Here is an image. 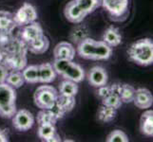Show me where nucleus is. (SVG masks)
<instances>
[{
    "label": "nucleus",
    "instance_id": "f257e3e1",
    "mask_svg": "<svg viewBox=\"0 0 153 142\" xmlns=\"http://www.w3.org/2000/svg\"><path fill=\"white\" fill-rule=\"evenodd\" d=\"M129 60L140 65H150L153 63V42L149 38L136 41L128 50Z\"/></svg>",
    "mask_w": 153,
    "mask_h": 142
},
{
    "label": "nucleus",
    "instance_id": "f03ea898",
    "mask_svg": "<svg viewBox=\"0 0 153 142\" xmlns=\"http://www.w3.org/2000/svg\"><path fill=\"white\" fill-rule=\"evenodd\" d=\"M52 65L56 72L66 80H71L75 82H81L85 79V71L83 67L71 60L55 59Z\"/></svg>",
    "mask_w": 153,
    "mask_h": 142
},
{
    "label": "nucleus",
    "instance_id": "7ed1b4c3",
    "mask_svg": "<svg viewBox=\"0 0 153 142\" xmlns=\"http://www.w3.org/2000/svg\"><path fill=\"white\" fill-rule=\"evenodd\" d=\"M16 91L7 82L0 83V117L12 118L16 112Z\"/></svg>",
    "mask_w": 153,
    "mask_h": 142
},
{
    "label": "nucleus",
    "instance_id": "20e7f679",
    "mask_svg": "<svg viewBox=\"0 0 153 142\" xmlns=\"http://www.w3.org/2000/svg\"><path fill=\"white\" fill-rule=\"evenodd\" d=\"M130 0H101V6L111 20L124 21L129 15Z\"/></svg>",
    "mask_w": 153,
    "mask_h": 142
},
{
    "label": "nucleus",
    "instance_id": "39448f33",
    "mask_svg": "<svg viewBox=\"0 0 153 142\" xmlns=\"http://www.w3.org/2000/svg\"><path fill=\"white\" fill-rule=\"evenodd\" d=\"M59 93L51 85H41L35 90L33 101L40 109H51L54 106Z\"/></svg>",
    "mask_w": 153,
    "mask_h": 142
},
{
    "label": "nucleus",
    "instance_id": "423d86ee",
    "mask_svg": "<svg viewBox=\"0 0 153 142\" xmlns=\"http://www.w3.org/2000/svg\"><path fill=\"white\" fill-rule=\"evenodd\" d=\"M38 14L34 6L29 3H24L17 12L13 14V21L16 26L23 27L37 20Z\"/></svg>",
    "mask_w": 153,
    "mask_h": 142
},
{
    "label": "nucleus",
    "instance_id": "0eeeda50",
    "mask_svg": "<svg viewBox=\"0 0 153 142\" xmlns=\"http://www.w3.org/2000/svg\"><path fill=\"white\" fill-rule=\"evenodd\" d=\"M13 126L19 132L26 131L33 128L34 124V117L30 111L26 109H21L15 112L12 118Z\"/></svg>",
    "mask_w": 153,
    "mask_h": 142
},
{
    "label": "nucleus",
    "instance_id": "6e6552de",
    "mask_svg": "<svg viewBox=\"0 0 153 142\" xmlns=\"http://www.w3.org/2000/svg\"><path fill=\"white\" fill-rule=\"evenodd\" d=\"M43 34L44 32L41 25L34 21L33 23L23 26L22 30L20 31V38L22 40V42L28 45L30 42L39 38Z\"/></svg>",
    "mask_w": 153,
    "mask_h": 142
},
{
    "label": "nucleus",
    "instance_id": "1a4fd4ad",
    "mask_svg": "<svg viewBox=\"0 0 153 142\" xmlns=\"http://www.w3.org/2000/svg\"><path fill=\"white\" fill-rule=\"evenodd\" d=\"M64 14L66 19L73 24L81 23L87 16V14L80 9L75 0H71L66 5L64 9Z\"/></svg>",
    "mask_w": 153,
    "mask_h": 142
},
{
    "label": "nucleus",
    "instance_id": "9d476101",
    "mask_svg": "<svg viewBox=\"0 0 153 142\" xmlns=\"http://www.w3.org/2000/svg\"><path fill=\"white\" fill-rule=\"evenodd\" d=\"M108 80V73L102 66H93L88 74V82L94 87L107 85Z\"/></svg>",
    "mask_w": 153,
    "mask_h": 142
},
{
    "label": "nucleus",
    "instance_id": "9b49d317",
    "mask_svg": "<svg viewBox=\"0 0 153 142\" xmlns=\"http://www.w3.org/2000/svg\"><path fill=\"white\" fill-rule=\"evenodd\" d=\"M75 49L71 43L66 41H63L58 43L54 49H53V55L54 59L58 60H71L73 61L75 57Z\"/></svg>",
    "mask_w": 153,
    "mask_h": 142
},
{
    "label": "nucleus",
    "instance_id": "f8f14e48",
    "mask_svg": "<svg viewBox=\"0 0 153 142\" xmlns=\"http://www.w3.org/2000/svg\"><path fill=\"white\" fill-rule=\"evenodd\" d=\"M37 135L42 140L47 142H59L61 141L60 135H58L55 124L51 123H43L38 124Z\"/></svg>",
    "mask_w": 153,
    "mask_h": 142
},
{
    "label": "nucleus",
    "instance_id": "ddd939ff",
    "mask_svg": "<svg viewBox=\"0 0 153 142\" xmlns=\"http://www.w3.org/2000/svg\"><path fill=\"white\" fill-rule=\"evenodd\" d=\"M133 103L140 109H149L152 106L153 97L151 92L146 88H138L135 90Z\"/></svg>",
    "mask_w": 153,
    "mask_h": 142
},
{
    "label": "nucleus",
    "instance_id": "4468645a",
    "mask_svg": "<svg viewBox=\"0 0 153 142\" xmlns=\"http://www.w3.org/2000/svg\"><path fill=\"white\" fill-rule=\"evenodd\" d=\"M96 40L91 37H87L82 40L80 43H78L77 46V53L83 59L92 60L93 59V52L95 47Z\"/></svg>",
    "mask_w": 153,
    "mask_h": 142
},
{
    "label": "nucleus",
    "instance_id": "2eb2a0df",
    "mask_svg": "<svg viewBox=\"0 0 153 142\" xmlns=\"http://www.w3.org/2000/svg\"><path fill=\"white\" fill-rule=\"evenodd\" d=\"M15 27L16 25L13 21V14L7 10H0V34L10 33Z\"/></svg>",
    "mask_w": 153,
    "mask_h": 142
},
{
    "label": "nucleus",
    "instance_id": "dca6fc26",
    "mask_svg": "<svg viewBox=\"0 0 153 142\" xmlns=\"http://www.w3.org/2000/svg\"><path fill=\"white\" fill-rule=\"evenodd\" d=\"M102 41H104L105 44L111 47L118 46L121 43H122V35L120 33L119 29L114 27V26H110V27H108L105 30Z\"/></svg>",
    "mask_w": 153,
    "mask_h": 142
},
{
    "label": "nucleus",
    "instance_id": "f3484780",
    "mask_svg": "<svg viewBox=\"0 0 153 142\" xmlns=\"http://www.w3.org/2000/svg\"><path fill=\"white\" fill-rule=\"evenodd\" d=\"M39 72V82L41 83H50L52 82L56 78V72L53 65L51 63H44L38 65Z\"/></svg>",
    "mask_w": 153,
    "mask_h": 142
},
{
    "label": "nucleus",
    "instance_id": "a211bd4d",
    "mask_svg": "<svg viewBox=\"0 0 153 142\" xmlns=\"http://www.w3.org/2000/svg\"><path fill=\"white\" fill-rule=\"evenodd\" d=\"M140 131L146 136L153 135V111L146 110L141 116L140 119Z\"/></svg>",
    "mask_w": 153,
    "mask_h": 142
},
{
    "label": "nucleus",
    "instance_id": "6ab92c4d",
    "mask_svg": "<svg viewBox=\"0 0 153 142\" xmlns=\"http://www.w3.org/2000/svg\"><path fill=\"white\" fill-rule=\"evenodd\" d=\"M112 55V47L107 45L104 41H96L95 47L93 52L94 61L108 60Z\"/></svg>",
    "mask_w": 153,
    "mask_h": 142
},
{
    "label": "nucleus",
    "instance_id": "aec40b11",
    "mask_svg": "<svg viewBox=\"0 0 153 142\" xmlns=\"http://www.w3.org/2000/svg\"><path fill=\"white\" fill-rule=\"evenodd\" d=\"M50 40L44 34L40 36L39 38L35 39L34 41L28 44V49L30 52L33 54H43L49 49Z\"/></svg>",
    "mask_w": 153,
    "mask_h": 142
},
{
    "label": "nucleus",
    "instance_id": "412c9836",
    "mask_svg": "<svg viewBox=\"0 0 153 142\" xmlns=\"http://www.w3.org/2000/svg\"><path fill=\"white\" fill-rule=\"evenodd\" d=\"M79 87L77 82H72L71 80H65L62 81L59 85V94L63 96L68 97H75L78 93Z\"/></svg>",
    "mask_w": 153,
    "mask_h": 142
},
{
    "label": "nucleus",
    "instance_id": "4be33fe9",
    "mask_svg": "<svg viewBox=\"0 0 153 142\" xmlns=\"http://www.w3.org/2000/svg\"><path fill=\"white\" fill-rule=\"evenodd\" d=\"M22 75L24 78L25 82L28 83H37L39 82V72H38V65H30L23 68Z\"/></svg>",
    "mask_w": 153,
    "mask_h": 142
},
{
    "label": "nucleus",
    "instance_id": "5701e85b",
    "mask_svg": "<svg viewBox=\"0 0 153 142\" xmlns=\"http://www.w3.org/2000/svg\"><path fill=\"white\" fill-rule=\"evenodd\" d=\"M116 115H117V110L111 107L105 106V105H103V104L99 107L97 111L98 120H100V121L104 123L112 121L116 118Z\"/></svg>",
    "mask_w": 153,
    "mask_h": 142
},
{
    "label": "nucleus",
    "instance_id": "b1692460",
    "mask_svg": "<svg viewBox=\"0 0 153 142\" xmlns=\"http://www.w3.org/2000/svg\"><path fill=\"white\" fill-rule=\"evenodd\" d=\"M55 105L60 108L65 114L68 112H71L75 106V98L74 97H68L63 96V95H58Z\"/></svg>",
    "mask_w": 153,
    "mask_h": 142
},
{
    "label": "nucleus",
    "instance_id": "393cba45",
    "mask_svg": "<svg viewBox=\"0 0 153 142\" xmlns=\"http://www.w3.org/2000/svg\"><path fill=\"white\" fill-rule=\"evenodd\" d=\"M7 82L8 85L13 86V88L17 89L24 85L25 81H24L22 73L19 70H13L12 72L8 73V76L6 78V82Z\"/></svg>",
    "mask_w": 153,
    "mask_h": 142
},
{
    "label": "nucleus",
    "instance_id": "a878e982",
    "mask_svg": "<svg viewBox=\"0 0 153 142\" xmlns=\"http://www.w3.org/2000/svg\"><path fill=\"white\" fill-rule=\"evenodd\" d=\"M78 6L87 15L101 6V0H75Z\"/></svg>",
    "mask_w": 153,
    "mask_h": 142
},
{
    "label": "nucleus",
    "instance_id": "bb28decb",
    "mask_svg": "<svg viewBox=\"0 0 153 142\" xmlns=\"http://www.w3.org/2000/svg\"><path fill=\"white\" fill-rule=\"evenodd\" d=\"M135 90L136 89L130 85L128 83H124L121 87V91H120V99L122 102L124 103H130L133 102V99L135 96Z\"/></svg>",
    "mask_w": 153,
    "mask_h": 142
},
{
    "label": "nucleus",
    "instance_id": "cd10ccee",
    "mask_svg": "<svg viewBox=\"0 0 153 142\" xmlns=\"http://www.w3.org/2000/svg\"><path fill=\"white\" fill-rule=\"evenodd\" d=\"M57 119L51 109H41V111L37 114V123H51L55 124Z\"/></svg>",
    "mask_w": 153,
    "mask_h": 142
},
{
    "label": "nucleus",
    "instance_id": "c85d7f7f",
    "mask_svg": "<svg viewBox=\"0 0 153 142\" xmlns=\"http://www.w3.org/2000/svg\"><path fill=\"white\" fill-rule=\"evenodd\" d=\"M102 104L117 110L122 106L123 102L121 101L119 95L114 94V93H110L108 96L102 99Z\"/></svg>",
    "mask_w": 153,
    "mask_h": 142
},
{
    "label": "nucleus",
    "instance_id": "c756f323",
    "mask_svg": "<svg viewBox=\"0 0 153 142\" xmlns=\"http://www.w3.org/2000/svg\"><path fill=\"white\" fill-rule=\"evenodd\" d=\"M107 142H128V136L122 130L116 129L110 132L105 138Z\"/></svg>",
    "mask_w": 153,
    "mask_h": 142
},
{
    "label": "nucleus",
    "instance_id": "7c9ffc66",
    "mask_svg": "<svg viewBox=\"0 0 153 142\" xmlns=\"http://www.w3.org/2000/svg\"><path fill=\"white\" fill-rule=\"evenodd\" d=\"M88 29L85 27H76L72 29L71 33V39L74 43H80L82 40L88 37Z\"/></svg>",
    "mask_w": 153,
    "mask_h": 142
},
{
    "label": "nucleus",
    "instance_id": "2f4dec72",
    "mask_svg": "<svg viewBox=\"0 0 153 142\" xmlns=\"http://www.w3.org/2000/svg\"><path fill=\"white\" fill-rule=\"evenodd\" d=\"M98 88V90H97V95H98V97L100 99H104L107 96H108V95L111 93V88H110V85H102V86H99L97 87Z\"/></svg>",
    "mask_w": 153,
    "mask_h": 142
},
{
    "label": "nucleus",
    "instance_id": "473e14b6",
    "mask_svg": "<svg viewBox=\"0 0 153 142\" xmlns=\"http://www.w3.org/2000/svg\"><path fill=\"white\" fill-rule=\"evenodd\" d=\"M8 68L3 65H0V83L6 82V78L8 76Z\"/></svg>",
    "mask_w": 153,
    "mask_h": 142
},
{
    "label": "nucleus",
    "instance_id": "72a5a7b5",
    "mask_svg": "<svg viewBox=\"0 0 153 142\" xmlns=\"http://www.w3.org/2000/svg\"><path fill=\"white\" fill-rule=\"evenodd\" d=\"M9 140L8 130L0 128V142H8Z\"/></svg>",
    "mask_w": 153,
    "mask_h": 142
}]
</instances>
